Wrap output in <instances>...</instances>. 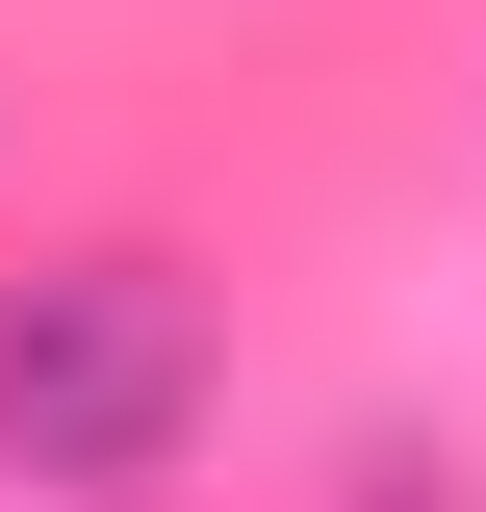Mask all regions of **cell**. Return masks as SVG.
Wrapping results in <instances>:
<instances>
[{
    "mask_svg": "<svg viewBox=\"0 0 486 512\" xmlns=\"http://www.w3.org/2000/svg\"><path fill=\"white\" fill-rule=\"evenodd\" d=\"M180 436H205L180 256H26V282H0V487L128 512V487H180Z\"/></svg>",
    "mask_w": 486,
    "mask_h": 512,
    "instance_id": "cell-1",
    "label": "cell"
},
{
    "mask_svg": "<svg viewBox=\"0 0 486 512\" xmlns=\"http://www.w3.org/2000/svg\"><path fill=\"white\" fill-rule=\"evenodd\" d=\"M359 512H461V461H359Z\"/></svg>",
    "mask_w": 486,
    "mask_h": 512,
    "instance_id": "cell-2",
    "label": "cell"
}]
</instances>
